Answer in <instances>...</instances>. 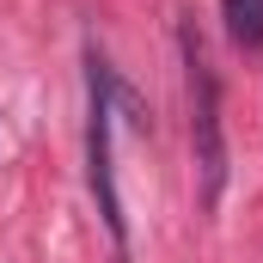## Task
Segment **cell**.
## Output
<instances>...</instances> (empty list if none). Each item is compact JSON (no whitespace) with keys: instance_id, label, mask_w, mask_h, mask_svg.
I'll use <instances>...</instances> for the list:
<instances>
[{"instance_id":"2","label":"cell","mask_w":263,"mask_h":263,"mask_svg":"<svg viewBox=\"0 0 263 263\" xmlns=\"http://www.w3.org/2000/svg\"><path fill=\"white\" fill-rule=\"evenodd\" d=\"M184 80H190V147H196V178H202V208L220 202L227 184V141H220V92L214 67L202 55L196 31H184Z\"/></svg>"},{"instance_id":"1","label":"cell","mask_w":263,"mask_h":263,"mask_svg":"<svg viewBox=\"0 0 263 263\" xmlns=\"http://www.w3.org/2000/svg\"><path fill=\"white\" fill-rule=\"evenodd\" d=\"M86 184H92L117 263H129V214H123V190H117V73L104 67L98 49L86 55Z\"/></svg>"},{"instance_id":"3","label":"cell","mask_w":263,"mask_h":263,"mask_svg":"<svg viewBox=\"0 0 263 263\" xmlns=\"http://www.w3.org/2000/svg\"><path fill=\"white\" fill-rule=\"evenodd\" d=\"M220 18L239 49H263V0H220Z\"/></svg>"}]
</instances>
